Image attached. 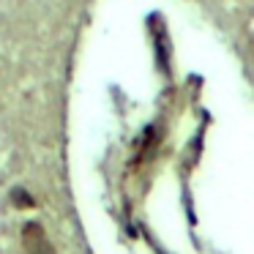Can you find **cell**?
Masks as SVG:
<instances>
[{
	"mask_svg": "<svg viewBox=\"0 0 254 254\" xmlns=\"http://www.w3.org/2000/svg\"><path fill=\"white\" fill-rule=\"evenodd\" d=\"M11 202L14 208H36V197H30V191H25V189H14Z\"/></svg>",
	"mask_w": 254,
	"mask_h": 254,
	"instance_id": "7a4b0ae2",
	"label": "cell"
},
{
	"mask_svg": "<svg viewBox=\"0 0 254 254\" xmlns=\"http://www.w3.org/2000/svg\"><path fill=\"white\" fill-rule=\"evenodd\" d=\"M22 246L28 254H55V246L39 221H28L22 227Z\"/></svg>",
	"mask_w": 254,
	"mask_h": 254,
	"instance_id": "6da1fadb",
	"label": "cell"
}]
</instances>
